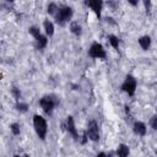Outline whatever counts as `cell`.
Returning a JSON list of instances; mask_svg holds the SVG:
<instances>
[{
  "instance_id": "1",
  "label": "cell",
  "mask_w": 157,
  "mask_h": 157,
  "mask_svg": "<svg viewBox=\"0 0 157 157\" xmlns=\"http://www.w3.org/2000/svg\"><path fill=\"white\" fill-rule=\"evenodd\" d=\"M33 126H34V130H36L38 137L40 140H44L45 135H47V131H48V126H47L45 119L43 117H40V115H34L33 117Z\"/></svg>"
},
{
  "instance_id": "2",
  "label": "cell",
  "mask_w": 157,
  "mask_h": 157,
  "mask_svg": "<svg viewBox=\"0 0 157 157\" xmlns=\"http://www.w3.org/2000/svg\"><path fill=\"white\" fill-rule=\"evenodd\" d=\"M55 20L59 25H65L72 16V9L70 6H61L58 7V11L55 12Z\"/></svg>"
},
{
  "instance_id": "3",
  "label": "cell",
  "mask_w": 157,
  "mask_h": 157,
  "mask_svg": "<svg viewBox=\"0 0 157 157\" xmlns=\"http://www.w3.org/2000/svg\"><path fill=\"white\" fill-rule=\"evenodd\" d=\"M39 104L42 107V109L44 110V113L47 114H52L54 110V107L58 104V101L53 97V96H44L40 98Z\"/></svg>"
},
{
  "instance_id": "4",
  "label": "cell",
  "mask_w": 157,
  "mask_h": 157,
  "mask_svg": "<svg viewBox=\"0 0 157 157\" xmlns=\"http://www.w3.org/2000/svg\"><path fill=\"white\" fill-rule=\"evenodd\" d=\"M136 85H137L136 78H135L134 76H131V75H128V76L125 77V81H124V83H123L121 88H123V91H124V92H126L129 96H132V94L135 93Z\"/></svg>"
},
{
  "instance_id": "5",
  "label": "cell",
  "mask_w": 157,
  "mask_h": 157,
  "mask_svg": "<svg viewBox=\"0 0 157 157\" xmlns=\"http://www.w3.org/2000/svg\"><path fill=\"white\" fill-rule=\"evenodd\" d=\"M88 55L94 59H104L105 58V50L99 43H93L88 50Z\"/></svg>"
},
{
  "instance_id": "6",
  "label": "cell",
  "mask_w": 157,
  "mask_h": 157,
  "mask_svg": "<svg viewBox=\"0 0 157 157\" xmlns=\"http://www.w3.org/2000/svg\"><path fill=\"white\" fill-rule=\"evenodd\" d=\"M87 135H88V139L92 140V141H98L99 140V129H98V125L94 120H91L88 123Z\"/></svg>"
},
{
  "instance_id": "7",
  "label": "cell",
  "mask_w": 157,
  "mask_h": 157,
  "mask_svg": "<svg viewBox=\"0 0 157 157\" xmlns=\"http://www.w3.org/2000/svg\"><path fill=\"white\" fill-rule=\"evenodd\" d=\"M66 129H67L69 134H71L75 140L78 139L77 130H76V126H75V123H74V118L72 117H67V119H66Z\"/></svg>"
},
{
  "instance_id": "8",
  "label": "cell",
  "mask_w": 157,
  "mask_h": 157,
  "mask_svg": "<svg viewBox=\"0 0 157 157\" xmlns=\"http://www.w3.org/2000/svg\"><path fill=\"white\" fill-rule=\"evenodd\" d=\"M87 5L94 11V13L97 15V17L99 18V17H101V11H102L103 2L99 1V0H91V1H87Z\"/></svg>"
},
{
  "instance_id": "9",
  "label": "cell",
  "mask_w": 157,
  "mask_h": 157,
  "mask_svg": "<svg viewBox=\"0 0 157 157\" xmlns=\"http://www.w3.org/2000/svg\"><path fill=\"white\" fill-rule=\"evenodd\" d=\"M134 132L136 135H140V136H144L146 134V125L142 123V121H136L134 124Z\"/></svg>"
},
{
  "instance_id": "10",
  "label": "cell",
  "mask_w": 157,
  "mask_h": 157,
  "mask_svg": "<svg viewBox=\"0 0 157 157\" xmlns=\"http://www.w3.org/2000/svg\"><path fill=\"white\" fill-rule=\"evenodd\" d=\"M139 44L141 45V48L144 50H147L150 47H151V38L148 36H142L140 39H139Z\"/></svg>"
},
{
  "instance_id": "11",
  "label": "cell",
  "mask_w": 157,
  "mask_h": 157,
  "mask_svg": "<svg viewBox=\"0 0 157 157\" xmlns=\"http://www.w3.org/2000/svg\"><path fill=\"white\" fill-rule=\"evenodd\" d=\"M117 155H118V157H128V155H129V147L126 145H124V144L119 145L118 146V150H117Z\"/></svg>"
},
{
  "instance_id": "12",
  "label": "cell",
  "mask_w": 157,
  "mask_h": 157,
  "mask_svg": "<svg viewBox=\"0 0 157 157\" xmlns=\"http://www.w3.org/2000/svg\"><path fill=\"white\" fill-rule=\"evenodd\" d=\"M43 26H44V29H45V33H47V36H53L54 34V25L49 21V20H45L44 21V23H43Z\"/></svg>"
},
{
  "instance_id": "13",
  "label": "cell",
  "mask_w": 157,
  "mask_h": 157,
  "mask_svg": "<svg viewBox=\"0 0 157 157\" xmlns=\"http://www.w3.org/2000/svg\"><path fill=\"white\" fill-rule=\"evenodd\" d=\"M36 42H37V47L39 48V49H43V48H45L47 47V43H48V39H47V37L45 36H39L37 39H36Z\"/></svg>"
},
{
  "instance_id": "14",
  "label": "cell",
  "mask_w": 157,
  "mask_h": 157,
  "mask_svg": "<svg viewBox=\"0 0 157 157\" xmlns=\"http://www.w3.org/2000/svg\"><path fill=\"white\" fill-rule=\"evenodd\" d=\"M70 31H71L74 34L80 36V34H81V26H80L77 22H71V25H70Z\"/></svg>"
},
{
  "instance_id": "15",
  "label": "cell",
  "mask_w": 157,
  "mask_h": 157,
  "mask_svg": "<svg viewBox=\"0 0 157 157\" xmlns=\"http://www.w3.org/2000/svg\"><path fill=\"white\" fill-rule=\"evenodd\" d=\"M108 39H109V43H110V45L113 47V48H118L119 47V38L117 37V36H113V34H110L109 37H108Z\"/></svg>"
},
{
  "instance_id": "16",
  "label": "cell",
  "mask_w": 157,
  "mask_h": 157,
  "mask_svg": "<svg viewBox=\"0 0 157 157\" xmlns=\"http://www.w3.org/2000/svg\"><path fill=\"white\" fill-rule=\"evenodd\" d=\"M28 32H29V34H32V36L34 37V39H37V38L40 36V32H39V29H38L37 27H34V26L29 27V28H28Z\"/></svg>"
},
{
  "instance_id": "17",
  "label": "cell",
  "mask_w": 157,
  "mask_h": 157,
  "mask_svg": "<svg viewBox=\"0 0 157 157\" xmlns=\"http://www.w3.org/2000/svg\"><path fill=\"white\" fill-rule=\"evenodd\" d=\"M56 11H58V6H56V4L52 2V4L48 5V12H49L50 15H55Z\"/></svg>"
},
{
  "instance_id": "18",
  "label": "cell",
  "mask_w": 157,
  "mask_h": 157,
  "mask_svg": "<svg viewBox=\"0 0 157 157\" xmlns=\"http://www.w3.org/2000/svg\"><path fill=\"white\" fill-rule=\"evenodd\" d=\"M27 108H28V105L26 104V103H17L16 104V109L18 110V112H22V113H25V112H27Z\"/></svg>"
},
{
  "instance_id": "19",
  "label": "cell",
  "mask_w": 157,
  "mask_h": 157,
  "mask_svg": "<svg viewBox=\"0 0 157 157\" xmlns=\"http://www.w3.org/2000/svg\"><path fill=\"white\" fill-rule=\"evenodd\" d=\"M10 129H11V131H12L13 135H18V134H20V125H18L17 123L11 124V125H10Z\"/></svg>"
},
{
  "instance_id": "20",
  "label": "cell",
  "mask_w": 157,
  "mask_h": 157,
  "mask_svg": "<svg viewBox=\"0 0 157 157\" xmlns=\"http://www.w3.org/2000/svg\"><path fill=\"white\" fill-rule=\"evenodd\" d=\"M12 94L15 96V98L18 101L20 99V97H21V92H20V90L17 88V87H12Z\"/></svg>"
},
{
  "instance_id": "21",
  "label": "cell",
  "mask_w": 157,
  "mask_h": 157,
  "mask_svg": "<svg viewBox=\"0 0 157 157\" xmlns=\"http://www.w3.org/2000/svg\"><path fill=\"white\" fill-rule=\"evenodd\" d=\"M151 126H152V129H157V117L156 115H153L152 117V119H151Z\"/></svg>"
},
{
  "instance_id": "22",
  "label": "cell",
  "mask_w": 157,
  "mask_h": 157,
  "mask_svg": "<svg viewBox=\"0 0 157 157\" xmlns=\"http://www.w3.org/2000/svg\"><path fill=\"white\" fill-rule=\"evenodd\" d=\"M97 157H110L109 155H105L104 152H99L98 155H97Z\"/></svg>"
},
{
  "instance_id": "23",
  "label": "cell",
  "mask_w": 157,
  "mask_h": 157,
  "mask_svg": "<svg viewBox=\"0 0 157 157\" xmlns=\"http://www.w3.org/2000/svg\"><path fill=\"white\" fill-rule=\"evenodd\" d=\"M129 2H130V4H131V5H136V4H137V1H132V0H130V1H129Z\"/></svg>"
},
{
  "instance_id": "24",
  "label": "cell",
  "mask_w": 157,
  "mask_h": 157,
  "mask_svg": "<svg viewBox=\"0 0 157 157\" xmlns=\"http://www.w3.org/2000/svg\"><path fill=\"white\" fill-rule=\"evenodd\" d=\"M22 157H29V156H28V155H25V156H22Z\"/></svg>"
},
{
  "instance_id": "25",
  "label": "cell",
  "mask_w": 157,
  "mask_h": 157,
  "mask_svg": "<svg viewBox=\"0 0 157 157\" xmlns=\"http://www.w3.org/2000/svg\"><path fill=\"white\" fill-rule=\"evenodd\" d=\"M13 157H20V156H13Z\"/></svg>"
}]
</instances>
